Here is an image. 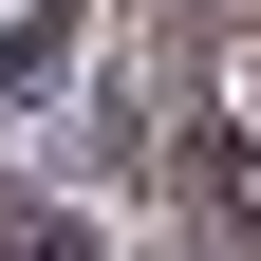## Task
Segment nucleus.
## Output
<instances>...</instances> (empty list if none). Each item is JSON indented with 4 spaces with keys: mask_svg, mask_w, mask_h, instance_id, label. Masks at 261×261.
Segmentation results:
<instances>
[{
    "mask_svg": "<svg viewBox=\"0 0 261 261\" xmlns=\"http://www.w3.org/2000/svg\"><path fill=\"white\" fill-rule=\"evenodd\" d=\"M224 112H243V130H261V56H243V75H224Z\"/></svg>",
    "mask_w": 261,
    "mask_h": 261,
    "instance_id": "obj_1",
    "label": "nucleus"
},
{
    "mask_svg": "<svg viewBox=\"0 0 261 261\" xmlns=\"http://www.w3.org/2000/svg\"><path fill=\"white\" fill-rule=\"evenodd\" d=\"M0 38H19V0H0Z\"/></svg>",
    "mask_w": 261,
    "mask_h": 261,
    "instance_id": "obj_2",
    "label": "nucleus"
}]
</instances>
